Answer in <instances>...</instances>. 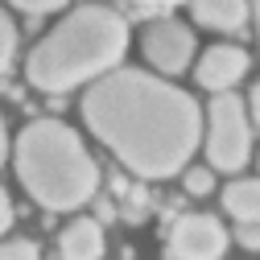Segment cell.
Listing matches in <instances>:
<instances>
[{"mask_svg":"<svg viewBox=\"0 0 260 260\" xmlns=\"http://www.w3.org/2000/svg\"><path fill=\"white\" fill-rule=\"evenodd\" d=\"M83 120L137 178H174L203 141V112L174 83L112 71L83 95Z\"/></svg>","mask_w":260,"mask_h":260,"instance_id":"cell-1","label":"cell"},{"mask_svg":"<svg viewBox=\"0 0 260 260\" xmlns=\"http://www.w3.org/2000/svg\"><path fill=\"white\" fill-rule=\"evenodd\" d=\"M128 50V21L116 9L87 5L67 13L50 34L29 50L25 75L38 91L62 95L79 83H95L120 67Z\"/></svg>","mask_w":260,"mask_h":260,"instance_id":"cell-2","label":"cell"},{"mask_svg":"<svg viewBox=\"0 0 260 260\" xmlns=\"http://www.w3.org/2000/svg\"><path fill=\"white\" fill-rule=\"evenodd\" d=\"M17 174L21 186L46 211H79L100 190V166L87 145L62 120H34L17 137Z\"/></svg>","mask_w":260,"mask_h":260,"instance_id":"cell-3","label":"cell"},{"mask_svg":"<svg viewBox=\"0 0 260 260\" xmlns=\"http://www.w3.org/2000/svg\"><path fill=\"white\" fill-rule=\"evenodd\" d=\"M252 157V120L240 95H215L207 108V170L236 174Z\"/></svg>","mask_w":260,"mask_h":260,"instance_id":"cell-4","label":"cell"},{"mask_svg":"<svg viewBox=\"0 0 260 260\" xmlns=\"http://www.w3.org/2000/svg\"><path fill=\"white\" fill-rule=\"evenodd\" d=\"M145 58L161 75H182L194 58V34L190 25H182L178 17H161L153 25H145Z\"/></svg>","mask_w":260,"mask_h":260,"instance_id":"cell-5","label":"cell"},{"mask_svg":"<svg viewBox=\"0 0 260 260\" xmlns=\"http://www.w3.org/2000/svg\"><path fill=\"white\" fill-rule=\"evenodd\" d=\"M227 252V232L215 215H182L170 227V260H219Z\"/></svg>","mask_w":260,"mask_h":260,"instance_id":"cell-6","label":"cell"},{"mask_svg":"<svg viewBox=\"0 0 260 260\" xmlns=\"http://www.w3.org/2000/svg\"><path fill=\"white\" fill-rule=\"evenodd\" d=\"M248 75V50L244 46H211L203 58H199V67H194V79H199V87L215 91V95H227L240 79Z\"/></svg>","mask_w":260,"mask_h":260,"instance_id":"cell-7","label":"cell"},{"mask_svg":"<svg viewBox=\"0 0 260 260\" xmlns=\"http://www.w3.org/2000/svg\"><path fill=\"white\" fill-rule=\"evenodd\" d=\"M62 260H100L104 256V227L95 219H75L58 240Z\"/></svg>","mask_w":260,"mask_h":260,"instance_id":"cell-8","label":"cell"},{"mask_svg":"<svg viewBox=\"0 0 260 260\" xmlns=\"http://www.w3.org/2000/svg\"><path fill=\"white\" fill-rule=\"evenodd\" d=\"M194 21L215 29V34H236L248 21V5L244 0H199L194 5Z\"/></svg>","mask_w":260,"mask_h":260,"instance_id":"cell-9","label":"cell"},{"mask_svg":"<svg viewBox=\"0 0 260 260\" xmlns=\"http://www.w3.org/2000/svg\"><path fill=\"white\" fill-rule=\"evenodd\" d=\"M223 207L240 227H252L260 219V182L256 178H240L223 190Z\"/></svg>","mask_w":260,"mask_h":260,"instance_id":"cell-10","label":"cell"},{"mask_svg":"<svg viewBox=\"0 0 260 260\" xmlns=\"http://www.w3.org/2000/svg\"><path fill=\"white\" fill-rule=\"evenodd\" d=\"M13 54H17V29H13L9 13L0 9V75L9 71V62H13Z\"/></svg>","mask_w":260,"mask_h":260,"instance_id":"cell-11","label":"cell"},{"mask_svg":"<svg viewBox=\"0 0 260 260\" xmlns=\"http://www.w3.org/2000/svg\"><path fill=\"white\" fill-rule=\"evenodd\" d=\"M0 260H42L34 240H5L0 244Z\"/></svg>","mask_w":260,"mask_h":260,"instance_id":"cell-12","label":"cell"},{"mask_svg":"<svg viewBox=\"0 0 260 260\" xmlns=\"http://www.w3.org/2000/svg\"><path fill=\"white\" fill-rule=\"evenodd\" d=\"M120 17H124V21H149V25H153V21H161V17H174V9H170V5H137V9H124Z\"/></svg>","mask_w":260,"mask_h":260,"instance_id":"cell-13","label":"cell"},{"mask_svg":"<svg viewBox=\"0 0 260 260\" xmlns=\"http://www.w3.org/2000/svg\"><path fill=\"white\" fill-rule=\"evenodd\" d=\"M211 186H215V174H211L207 166L186 170V190H190V194H211Z\"/></svg>","mask_w":260,"mask_h":260,"instance_id":"cell-14","label":"cell"},{"mask_svg":"<svg viewBox=\"0 0 260 260\" xmlns=\"http://www.w3.org/2000/svg\"><path fill=\"white\" fill-rule=\"evenodd\" d=\"M13 227V203H9V194L0 190V232H9Z\"/></svg>","mask_w":260,"mask_h":260,"instance_id":"cell-15","label":"cell"},{"mask_svg":"<svg viewBox=\"0 0 260 260\" xmlns=\"http://www.w3.org/2000/svg\"><path fill=\"white\" fill-rule=\"evenodd\" d=\"M240 244H244L248 252L260 248V232H256V223H252V227H240Z\"/></svg>","mask_w":260,"mask_h":260,"instance_id":"cell-16","label":"cell"},{"mask_svg":"<svg viewBox=\"0 0 260 260\" xmlns=\"http://www.w3.org/2000/svg\"><path fill=\"white\" fill-rule=\"evenodd\" d=\"M5 157H9V133H5V116H0V166H5Z\"/></svg>","mask_w":260,"mask_h":260,"instance_id":"cell-17","label":"cell"}]
</instances>
